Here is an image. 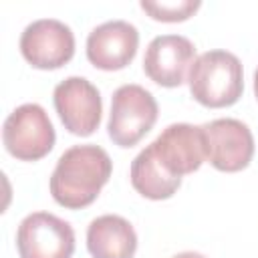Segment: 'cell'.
<instances>
[{"label": "cell", "instance_id": "cell-2", "mask_svg": "<svg viewBox=\"0 0 258 258\" xmlns=\"http://www.w3.org/2000/svg\"><path fill=\"white\" fill-rule=\"evenodd\" d=\"M191 97L210 109L234 105L244 91V71L236 54L228 50L202 52L189 69Z\"/></svg>", "mask_w": 258, "mask_h": 258}, {"label": "cell", "instance_id": "cell-5", "mask_svg": "<svg viewBox=\"0 0 258 258\" xmlns=\"http://www.w3.org/2000/svg\"><path fill=\"white\" fill-rule=\"evenodd\" d=\"M16 248L20 258H71L75 230L54 214L32 212L18 226Z\"/></svg>", "mask_w": 258, "mask_h": 258}, {"label": "cell", "instance_id": "cell-16", "mask_svg": "<svg viewBox=\"0 0 258 258\" xmlns=\"http://www.w3.org/2000/svg\"><path fill=\"white\" fill-rule=\"evenodd\" d=\"M254 95H256V101H258V69L254 73Z\"/></svg>", "mask_w": 258, "mask_h": 258}, {"label": "cell", "instance_id": "cell-4", "mask_svg": "<svg viewBox=\"0 0 258 258\" xmlns=\"http://www.w3.org/2000/svg\"><path fill=\"white\" fill-rule=\"evenodd\" d=\"M54 127L38 103L16 107L4 121L2 141L6 151L20 161H36L54 147Z\"/></svg>", "mask_w": 258, "mask_h": 258}, {"label": "cell", "instance_id": "cell-11", "mask_svg": "<svg viewBox=\"0 0 258 258\" xmlns=\"http://www.w3.org/2000/svg\"><path fill=\"white\" fill-rule=\"evenodd\" d=\"M196 60V46L181 34L155 36L143 56L145 75L161 87H179L185 81L187 69Z\"/></svg>", "mask_w": 258, "mask_h": 258}, {"label": "cell", "instance_id": "cell-13", "mask_svg": "<svg viewBox=\"0 0 258 258\" xmlns=\"http://www.w3.org/2000/svg\"><path fill=\"white\" fill-rule=\"evenodd\" d=\"M129 177L135 191L147 200H167L181 185V177L169 173L161 165L151 143L135 155Z\"/></svg>", "mask_w": 258, "mask_h": 258}, {"label": "cell", "instance_id": "cell-7", "mask_svg": "<svg viewBox=\"0 0 258 258\" xmlns=\"http://www.w3.org/2000/svg\"><path fill=\"white\" fill-rule=\"evenodd\" d=\"M54 109L67 131L79 137L93 135L99 129L103 101L99 89L85 77H67L54 87Z\"/></svg>", "mask_w": 258, "mask_h": 258}, {"label": "cell", "instance_id": "cell-10", "mask_svg": "<svg viewBox=\"0 0 258 258\" xmlns=\"http://www.w3.org/2000/svg\"><path fill=\"white\" fill-rule=\"evenodd\" d=\"M139 32L127 20H107L87 36V58L101 71L125 69L137 54Z\"/></svg>", "mask_w": 258, "mask_h": 258}, {"label": "cell", "instance_id": "cell-3", "mask_svg": "<svg viewBox=\"0 0 258 258\" xmlns=\"http://www.w3.org/2000/svg\"><path fill=\"white\" fill-rule=\"evenodd\" d=\"M157 101L141 85H121L111 97L107 131L115 145L133 147L157 121Z\"/></svg>", "mask_w": 258, "mask_h": 258}, {"label": "cell", "instance_id": "cell-14", "mask_svg": "<svg viewBox=\"0 0 258 258\" xmlns=\"http://www.w3.org/2000/svg\"><path fill=\"white\" fill-rule=\"evenodd\" d=\"M139 6L153 20L181 22L194 16L202 6V2L200 0H141Z\"/></svg>", "mask_w": 258, "mask_h": 258}, {"label": "cell", "instance_id": "cell-8", "mask_svg": "<svg viewBox=\"0 0 258 258\" xmlns=\"http://www.w3.org/2000/svg\"><path fill=\"white\" fill-rule=\"evenodd\" d=\"M20 52L34 69H60L75 54V34L56 18H40L22 30Z\"/></svg>", "mask_w": 258, "mask_h": 258}, {"label": "cell", "instance_id": "cell-9", "mask_svg": "<svg viewBox=\"0 0 258 258\" xmlns=\"http://www.w3.org/2000/svg\"><path fill=\"white\" fill-rule=\"evenodd\" d=\"M151 145L161 165L177 177L198 171L206 159L204 131L189 123L167 125Z\"/></svg>", "mask_w": 258, "mask_h": 258}, {"label": "cell", "instance_id": "cell-15", "mask_svg": "<svg viewBox=\"0 0 258 258\" xmlns=\"http://www.w3.org/2000/svg\"><path fill=\"white\" fill-rule=\"evenodd\" d=\"M171 258H206V256L200 254V252H179V254H175Z\"/></svg>", "mask_w": 258, "mask_h": 258}, {"label": "cell", "instance_id": "cell-6", "mask_svg": "<svg viewBox=\"0 0 258 258\" xmlns=\"http://www.w3.org/2000/svg\"><path fill=\"white\" fill-rule=\"evenodd\" d=\"M206 141V159L226 173L242 171L250 165L254 155V137L240 119L224 117L202 125Z\"/></svg>", "mask_w": 258, "mask_h": 258}, {"label": "cell", "instance_id": "cell-12", "mask_svg": "<svg viewBox=\"0 0 258 258\" xmlns=\"http://www.w3.org/2000/svg\"><path fill=\"white\" fill-rule=\"evenodd\" d=\"M87 250L93 258H133L137 250V234L129 220L105 214L89 224Z\"/></svg>", "mask_w": 258, "mask_h": 258}, {"label": "cell", "instance_id": "cell-1", "mask_svg": "<svg viewBox=\"0 0 258 258\" xmlns=\"http://www.w3.org/2000/svg\"><path fill=\"white\" fill-rule=\"evenodd\" d=\"M113 161L109 153L93 143L69 147L56 161L48 187L52 200L67 210L91 206L109 181Z\"/></svg>", "mask_w": 258, "mask_h": 258}]
</instances>
